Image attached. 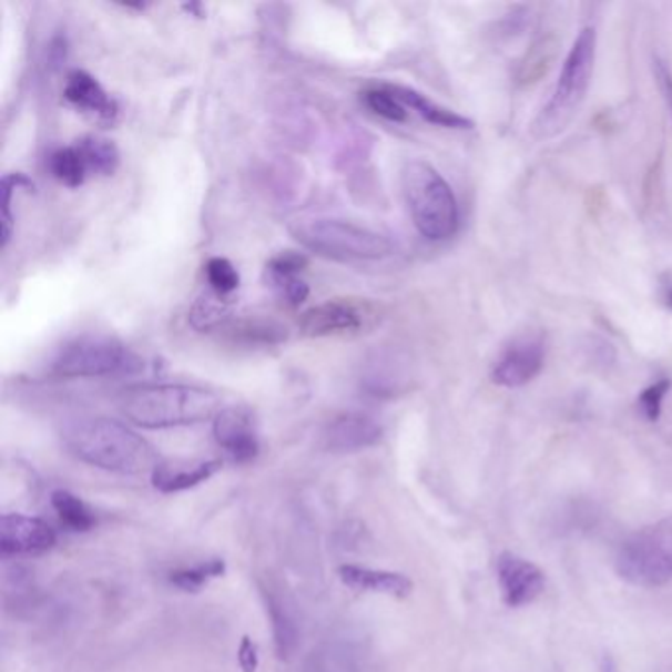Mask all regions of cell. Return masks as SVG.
<instances>
[{
	"label": "cell",
	"instance_id": "1",
	"mask_svg": "<svg viewBox=\"0 0 672 672\" xmlns=\"http://www.w3.org/2000/svg\"><path fill=\"white\" fill-rule=\"evenodd\" d=\"M65 446L93 468L139 476L154 471L160 458L151 444L113 418H89L65 430Z\"/></svg>",
	"mask_w": 672,
	"mask_h": 672
},
{
	"label": "cell",
	"instance_id": "2",
	"mask_svg": "<svg viewBox=\"0 0 672 672\" xmlns=\"http://www.w3.org/2000/svg\"><path fill=\"white\" fill-rule=\"evenodd\" d=\"M119 405L133 425L151 430L197 425L222 410V400L213 390L180 383L131 387Z\"/></svg>",
	"mask_w": 672,
	"mask_h": 672
},
{
	"label": "cell",
	"instance_id": "3",
	"mask_svg": "<svg viewBox=\"0 0 672 672\" xmlns=\"http://www.w3.org/2000/svg\"><path fill=\"white\" fill-rule=\"evenodd\" d=\"M403 192L420 235L430 241L450 240L460 213L450 184L428 162L413 160L403 170Z\"/></svg>",
	"mask_w": 672,
	"mask_h": 672
},
{
	"label": "cell",
	"instance_id": "4",
	"mask_svg": "<svg viewBox=\"0 0 672 672\" xmlns=\"http://www.w3.org/2000/svg\"><path fill=\"white\" fill-rule=\"evenodd\" d=\"M291 233L302 247L342 263L379 261L393 253V243L385 235L359 223L334 217L296 220L291 225Z\"/></svg>",
	"mask_w": 672,
	"mask_h": 672
},
{
	"label": "cell",
	"instance_id": "5",
	"mask_svg": "<svg viewBox=\"0 0 672 672\" xmlns=\"http://www.w3.org/2000/svg\"><path fill=\"white\" fill-rule=\"evenodd\" d=\"M144 362L115 337H75L53 357L52 373L63 379H95L109 375H133Z\"/></svg>",
	"mask_w": 672,
	"mask_h": 672
},
{
	"label": "cell",
	"instance_id": "6",
	"mask_svg": "<svg viewBox=\"0 0 672 672\" xmlns=\"http://www.w3.org/2000/svg\"><path fill=\"white\" fill-rule=\"evenodd\" d=\"M618 574L629 584H672V517L633 532L615 558Z\"/></svg>",
	"mask_w": 672,
	"mask_h": 672
},
{
	"label": "cell",
	"instance_id": "7",
	"mask_svg": "<svg viewBox=\"0 0 672 672\" xmlns=\"http://www.w3.org/2000/svg\"><path fill=\"white\" fill-rule=\"evenodd\" d=\"M595 42H598L595 30L590 27L584 28L576 38L574 45L568 52L562 73L558 78L549 106L540 116L542 133H557L558 129H562V124L570 121L576 109L584 101L588 88L592 83Z\"/></svg>",
	"mask_w": 672,
	"mask_h": 672
},
{
	"label": "cell",
	"instance_id": "8",
	"mask_svg": "<svg viewBox=\"0 0 672 672\" xmlns=\"http://www.w3.org/2000/svg\"><path fill=\"white\" fill-rule=\"evenodd\" d=\"M377 316L371 302L334 298L304 312L298 328L306 337L344 336L371 326Z\"/></svg>",
	"mask_w": 672,
	"mask_h": 672
},
{
	"label": "cell",
	"instance_id": "9",
	"mask_svg": "<svg viewBox=\"0 0 672 672\" xmlns=\"http://www.w3.org/2000/svg\"><path fill=\"white\" fill-rule=\"evenodd\" d=\"M544 365V342L537 334H522L505 345L497 355L491 380L505 389L529 385Z\"/></svg>",
	"mask_w": 672,
	"mask_h": 672
},
{
	"label": "cell",
	"instance_id": "10",
	"mask_svg": "<svg viewBox=\"0 0 672 672\" xmlns=\"http://www.w3.org/2000/svg\"><path fill=\"white\" fill-rule=\"evenodd\" d=\"M58 534L42 519L20 513H7L0 521V554L35 557L53 549Z\"/></svg>",
	"mask_w": 672,
	"mask_h": 672
},
{
	"label": "cell",
	"instance_id": "11",
	"mask_svg": "<svg viewBox=\"0 0 672 672\" xmlns=\"http://www.w3.org/2000/svg\"><path fill=\"white\" fill-rule=\"evenodd\" d=\"M497 580L509 608L529 605L544 592L547 578L534 562L517 557L513 552H501L497 557Z\"/></svg>",
	"mask_w": 672,
	"mask_h": 672
},
{
	"label": "cell",
	"instance_id": "12",
	"mask_svg": "<svg viewBox=\"0 0 672 672\" xmlns=\"http://www.w3.org/2000/svg\"><path fill=\"white\" fill-rule=\"evenodd\" d=\"M213 436L231 460L248 464L255 460L261 450L253 416L245 408H223L213 418Z\"/></svg>",
	"mask_w": 672,
	"mask_h": 672
},
{
	"label": "cell",
	"instance_id": "13",
	"mask_svg": "<svg viewBox=\"0 0 672 672\" xmlns=\"http://www.w3.org/2000/svg\"><path fill=\"white\" fill-rule=\"evenodd\" d=\"M383 428L371 416L362 413H345L339 415L326 426L324 430V446L329 451L349 454V451L365 450L379 442Z\"/></svg>",
	"mask_w": 672,
	"mask_h": 672
},
{
	"label": "cell",
	"instance_id": "14",
	"mask_svg": "<svg viewBox=\"0 0 672 672\" xmlns=\"http://www.w3.org/2000/svg\"><path fill=\"white\" fill-rule=\"evenodd\" d=\"M407 363L390 349H377L362 365V387L373 397H395L405 389Z\"/></svg>",
	"mask_w": 672,
	"mask_h": 672
},
{
	"label": "cell",
	"instance_id": "15",
	"mask_svg": "<svg viewBox=\"0 0 672 672\" xmlns=\"http://www.w3.org/2000/svg\"><path fill=\"white\" fill-rule=\"evenodd\" d=\"M63 95L71 105L78 106L83 113H89L103 123H115L119 116L115 99L111 98L103 85L88 71H71L65 81Z\"/></svg>",
	"mask_w": 672,
	"mask_h": 672
},
{
	"label": "cell",
	"instance_id": "16",
	"mask_svg": "<svg viewBox=\"0 0 672 672\" xmlns=\"http://www.w3.org/2000/svg\"><path fill=\"white\" fill-rule=\"evenodd\" d=\"M222 468V461H160L159 468L152 471V486L162 493H177L190 487L200 486Z\"/></svg>",
	"mask_w": 672,
	"mask_h": 672
},
{
	"label": "cell",
	"instance_id": "17",
	"mask_svg": "<svg viewBox=\"0 0 672 672\" xmlns=\"http://www.w3.org/2000/svg\"><path fill=\"white\" fill-rule=\"evenodd\" d=\"M339 578L347 588L357 592L385 593L390 598H407L413 592V582L407 576L387 572V570L347 564L339 568Z\"/></svg>",
	"mask_w": 672,
	"mask_h": 672
},
{
	"label": "cell",
	"instance_id": "18",
	"mask_svg": "<svg viewBox=\"0 0 672 672\" xmlns=\"http://www.w3.org/2000/svg\"><path fill=\"white\" fill-rule=\"evenodd\" d=\"M222 332L233 344L247 345V347H271V345L284 344L288 339V328L281 322L265 316L230 319Z\"/></svg>",
	"mask_w": 672,
	"mask_h": 672
},
{
	"label": "cell",
	"instance_id": "19",
	"mask_svg": "<svg viewBox=\"0 0 672 672\" xmlns=\"http://www.w3.org/2000/svg\"><path fill=\"white\" fill-rule=\"evenodd\" d=\"M385 88L389 89L390 93L403 105L415 109L416 113L422 116L425 121H428V123L438 124V126H444V129H471L474 126V123L469 119H466V116L458 115V113H454L450 109L434 103V101H430L422 93H418L415 89L405 88V85H385Z\"/></svg>",
	"mask_w": 672,
	"mask_h": 672
},
{
	"label": "cell",
	"instance_id": "20",
	"mask_svg": "<svg viewBox=\"0 0 672 672\" xmlns=\"http://www.w3.org/2000/svg\"><path fill=\"white\" fill-rule=\"evenodd\" d=\"M231 306H233L231 296H222L210 291L195 302L194 308L190 312V324L200 332L222 329L231 319Z\"/></svg>",
	"mask_w": 672,
	"mask_h": 672
},
{
	"label": "cell",
	"instance_id": "21",
	"mask_svg": "<svg viewBox=\"0 0 672 672\" xmlns=\"http://www.w3.org/2000/svg\"><path fill=\"white\" fill-rule=\"evenodd\" d=\"M75 146L85 160L89 172H95L101 176L115 174L119 162H121V154H119L115 142L106 141L101 136H85V139L75 142Z\"/></svg>",
	"mask_w": 672,
	"mask_h": 672
},
{
	"label": "cell",
	"instance_id": "22",
	"mask_svg": "<svg viewBox=\"0 0 672 672\" xmlns=\"http://www.w3.org/2000/svg\"><path fill=\"white\" fill-rule=\"evenodd\" d=\"M52 507L62 525H65L70 531L85 532L93 529L98 522L88 505L70 491H55L52 496Z\"/></svg>",
	"mask_w": 672,
	"mask_h": 672
},
{
	"label": "cell",
	"instance_id": "23",
	"mask_svg": "<svg viewBox=\"0 0 672 672\" xmlns=\"http://www.w3.org/2000/svg\"><path fill=\"white\" fill-rule=\"evenodd\" d=\"M50 170L58 182L70 187L81 186L89 172L88 164L75 144L53 152L50 156Z\"/></svg>",
	"mask_w": 672,
	"mask_h": 672
},
{
	"label": "cell",
	"instance_id": "24",
	"mask_svg": "<svg viewBox=\"0 0 672 672\" xmlns=\"http://www.w3.org/2000/svg\"><path fill=\"white\" fill-rule=\"evenodd\" d=\"M225 572V562L215 558L210 560L205 564H200L195 568H184V570H176L170 574V584L176 586L184 592H197L202 590L212 578H220Z\"/></svg>",
	"mask_w": 672,
	"mask_h": 672
},
{
	"label": "cell",
	"instance_id": "25",
	"mask_svg": "<svg viewBox=\"0 0 672 672\" xmlns=\"http://www.w3.org/2000/svg\"><path fill=\"white\" fill-rule=\"evenodd\" d=\"M363 103L369 106L375 115L383 116L390 123H405L407 121V106L403 105L385 85L367 89L363 93Z\"/></svg>",
	"mask_w": 672,
	"mask_h": 672
},
{
	"label": "cell",
	"instance_id": "26",
	"mask_svg": "<svg viewBox=\"0 0 672 672\" xmlns=\"http://www.w3.org/2000/svg\"><path fill=\"white\" fill-rule=\"evenodd\" d=\"M205 278L213 293L231 296L240 288V273L227 258L213 257L205 265Z\"/></svg>",
	"mask_w": 672,
	"mask_h": 672
},
{
	"label": "cell",
	"instance_id": "27",
	"mask_svg": "<svg viewBox=\"0 0 672 672\" xmlns=\"http://www.w3.org/2000/svg\"><path fill=\"white\" fill-rule=\"evenodd\" d=\"M306 266H308L306 255L296 253V251H286L268 261V275H271V281L293 278V276H301L302 271H306Z\"/></svg>",
	"mask_w": 672,
	"mask_h": 672
},
{
	"label": "cell",
	"instance_id": "28",
	"mask_svg": "<svg viewBox=\"0 0 672 672\" xmlns=\"http://www.w3.org/2000/svg\"><path fill=\"white\" fill-rule=\"evenodd\" d=\"M268 611H271V620H273V629H275L276 649L278 655L286 656L291 653L294 645V629L293 623L286 618V613L281 610L278 603L268 602Z\"/></svg>",
	"mask_w": 672,
	"mask_h": 672
},
{
	"label": "cell",
	"instance_id": "29",
	"mask_svg": "<svg viewBox=\"0 0 672 672\" xmlns=\"http://www.w3.org/2000/svg\"><path fill=\"white\" fill-rule=\"evenodd\" d=\"M671 389V383L663 379L646 387L641 397H639V408H641V415L645 416L646 420L655 422L661 416V408H663V400L666 397V393Z\"/></svg>",
	"mask_w": 672,
	"mask_h": 672
},
{
	"label": "cell",
	"instance_id": "30",
	"mask_svg": "<svg viewBox=\"0 0 672 672\" xmlns=\"http://www.w3.org/2000/svg\"><path fill=\"white\" fill-rule=\"evenodd\" d=\"M275 283L276 288L281 291L283 294L284 301L288 302V306H301L302 302L308 298V294H310V288H308V284L302 281L301 276H293V278H275L273 281Z\"/></svg>",
	"mask_w": 672,
	"mask_h": 672
},
{
	"label": "cell",
	"instance_id": "31",
	"mask_svg": "<svg viewBox=\"0 0 672 672\" xmlns=\"http://www.w3.org/2000/svg\"><path fill=\"white\" fill-rule=\"evenodd\" d=\"M240 664L243 672H255L258 669L257 646L248 638H243L240 646Z\"/></svg>",
	"mask_w": 672,
	"mask_h": 672
},
{
	"label": "cell",
	"instance_id": "32",
	"mask_svg": "<svg viewBox=\"0 0 672 672\" xmlns=\"http://www.w3.org/2000/svg\"><path fill=\"white\" fill-rule=\"evenodd\" d=\"M655 75L659 81V88L663 91L664 101L669 105V111L672 113V73L663 62H655Z\"/></svg>",
	"mask_w": 672,
	"mask_h": 672
},
{
	"label": "cell",
	"instance_id": "33",
	"mask_svg": "<svg viewBox=\"0 0 672 672\" xmlns=\"http://www.w3.org/2000/svg\"><path fill=\"white\" fill-rule=\"evenodd\" d=\"M602 672H620V669H618V663H615L610 655L603 656Z\"/></svg>",
	"mask_w": 672,
	"mask_h": 672
},
{
	"label": "cell",
	"instance_id": "34",
	"mask_svg": "<svg viewBox=\"0 0 672 672\" xmlns=\"http://www.w3.org/2000/svg\"><path fill=\"white\" fill-rule=\"evenodd\" d=\"M666 304L672 308V286L666 291Z\"/></svg>",
	"mask_w": 672,
	"mask_h": 672
}]
</instances>
